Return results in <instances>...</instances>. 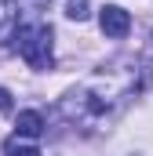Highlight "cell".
Listing matches in <instances>:
<instances>
[{
	"instance_id": "1",
	"label": "cell",
	"mask_w": 153,
	"mask_h": 156,
	"mask_svg": "<svg viewBox=\"0 0 153 156\" xmlns=\"http://www.w3.org/2000/svg\"><path fill=\"white\" fill-rule=\"evenodd\" d=\"M11 40L29 69H51V26H44V22L15 26Z\"/></svg>"
},
{
	"instance_id": "2",
	"label": "cell",
	"mask_w": 153,
	"mask_h": 156,
	"mask_svg": "<svg viewBox=\"0 0 153 156\" xmlns=\"http://www.w3.org/2000/svg\"><path fill=\"white\" fill-rule=\"evenodd\" d=\"M99 26H102V33L106 37H128V29H131V15L124 11V7H117V4H106L102 11H99Z\"/></svg>"
},
{
	"instance_id": "3",
	"label": "cell",
	"mask_w": 153,
	"mask_h": 156,
	"mask_svg": "<svg viewBox=\"0 0 153 156\" xmlns=\"http://www.w3.org/2000/svg\"><path fill=\"white\" fill-rule=\"evenodd\" d=\"M15 134H22V138H40L44 134V116H40L37 109H26V113H18V120H15Z\"/></svg>"
},
{
	"instance_id": "4",
	"label": "cell",
	"mask_w": 153,
	"mask_h": 156,
	"mask_svg": "<svg viewBox=\"0 0 153 156\" xmlns=\"http://www.w3.org/2000/svg\"><path fill=\"white\" fill-rule=\"evenodd\" d=\"M4 156H40V149L33 142H26L22 134H11V138L4 142Z\"/></svg>"
},
{
	"instance_id": "5",
	"label": "cell",
	"mask_w": 153,
	"mask_h": 156,
	"mask_svg": "<svg viewBox=\"0 0 153 156\" xmlns=\"http://www.w3.org/2000/svg\"><path fill=\"white\" fill-rule=\"evenodd\" d=\"M66 15H69L73 22H84V18L91 15V11H88V0H69V4H66Z\"/></svg>"
},
{
	"instance_id": "6",
	"label": "cell",
	"mask_w": 153,
	"mask_h": 156,
	"mask_svg": "<svg viewBox=\"0 0 153 156\" xmlns=\"http://www.w3.org/2000/svg\"><path fill=\"white\" fill-rule=\"evenodd\" d=\"M11 105H15V102H11V91H7V87H0V116H4V113H11Z\"/></svg>"
},
{
	"instance_id": "7",
	"label": "cell",
	"mask_w": 153,
	"mask_h": 156,
	"mask_svg": "<svg viewBox=\"0 0 153 156\" xmlns=\"http://www.w3.org/2000/svg\"><path fill=\"white\" fill-rule=\"evenodd\" d=\"M11 4H15V0H0V18H4V15L11 11ZM4 22H11V18H4Z\"/></svg>"
}]
</instances>
